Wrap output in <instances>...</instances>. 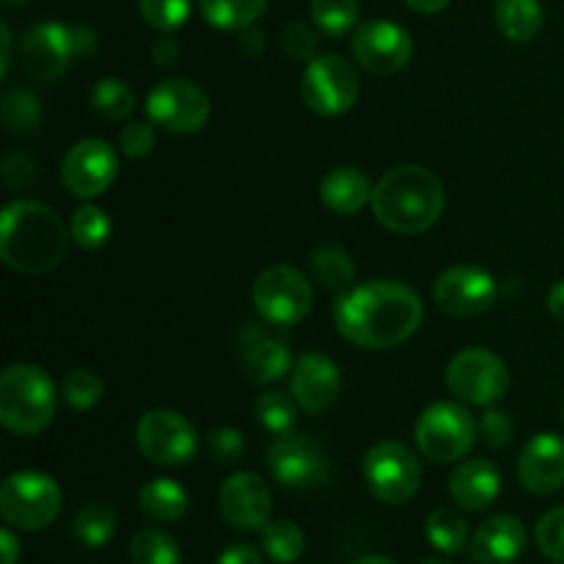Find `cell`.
I'll list each match as a JSON object with an SVG mask.
<instances>
[{"mask_svg":"<svg viewBox=\"0 0 564 564\" xmlns=\"http://www.w3.org/2000/svg\"><path fill=\"white\" fill-rule=\"evenodd\" d=\"M58 394L44 372L36 364H11L0 375V424L11 435L20 438H33L44 433L55 416Z\"/></svg>","mask_w":564,"mask_h":564,"instance_id":"4","label":"cell"},{"mask_svg":"<svg viewBox=\"0 0 564 564\" xmlns=\"http://www.w3.org/2000/svg\"><path fill=\"white\" fill-rule=\"evenodd\" d=\"M20 64L31 80L53 83L69 72V66L80 58L77 50L75 25H61V22H39L28 28L22 36Z\"/></svg>","mask_w":564,"mask_h":564,"instance_id":"15","label":"cell"},{"mask_svg":"<svg viewBox=\"0 0 564 564\" xmlns=\"http://www.w3.org/2000/svg\"><path fill=\"white\" fill-rule=\"evenodd\" d=\"M352 58L375 77H391L413 58V39L402 25L389 20H369L352 31Z\"/></svg>","mask_w":564,"mask_h":564,"instance_id":"16","label":"cell"},{"mask_svg":"<svg viewBox=\"0 0 564 564\" xmlns=\"http://www.w3.org/2000/svg\"><path fill=\"white\" fill-rule=\"evenodd\" d=\"M135 441L141 455L163 468L191 463L198 446L193 424L182 413L169 411V408H154V411L143 413L135 430Z\"/></svg>","mask_w":564,"mask_h":564,"instance_id":"13","label":"cell"},{"mask_svg":"<svg viewBox=\"0 0 564 564\" xmlns=\"http://www.w3.org/2000/svg\"><path fill=\"white\" fill-rule=\"evenodd\" d=\"M20 540L11 529H0V564H17L20 562Z\"/></svg>","mask_w":564,"mask_h":564,"instance_id":"49","label":"cell"},{"mask_svg":"<svg viewBox=\"0 0 564 564\" xmlns=\"http://www.w3.org/2000/svg\"><path fill=\"white\" fill-rule=\"evenodd\" d=\"M444 185L424 165H397L386 171L372 193V213L380 226L402 237L433 229L444 215Z\"/></svg>","mask_w":564,"mask_h":564,"instance_id":"3","label":"cell"},{"mask_svg":"<svg viewBox=\"0 0 564 564\" xmlns=\"http://www.w3.org/2000/svg\"><path fill=\"white\" fill-rule=\"evenodd\" d=\"M198 11L220 31H246L268 11V0H198Z\"/></svg>","mask_w":564,"mask_h":564,"instance_id":"27","label":"cell"},{"mask_svg":"<svg viewBox=\"0 0 564 564\" xmlns=\"http://www.w3.org/2000/svg\"><path fill=\"white\" fill-rule=\"evenodd\" d=\"M479 424L463 402H433L416 419L413 438L419 452L433 463H457L474 449Z\"/></svg>","mask_w":564,"mask_h":564,"instance_id":"6","label":"cell"},{"mask_svg":"<svg viewBox=\"0 0 564 564\" xmlns=\"http://www.w3.org/2000/svg\"><path fill=\"white\" fill-rule=\"evenodd\" d=\"M317 33L314 28H308L306 22H290V25L281 31V50L290 55L292 61H314L317 58Z\"/></svg>","mask_w":564,"mask_h":564,"instance_id":"44","label":"cell"},{"mask_svg":"<svg viewBox=\"0 0 564 564\" xmlns=\"http://www.w3.org/2000/svg\"><path fill=\"white\" fill-rule=\"evenodd\" d=\"M352 564H397V562L389 560V556H361V560H356Z\"/></svg>","mask_w":564,"mask_h":564,"instance_id":"53","label":"cell"},{"mask_svg":"<svg viewBox=\"0 0 564 564\" xmlns=\"http://www.w3.org/2000/svg\"><path fill=\"white\" fill-rule=\"evenodd\" d=\"M402 3L408 9L419 11V14H438V11H444L449 6V0H402Z\"/></svg>","mask_w":564,"mask_h":564,"instance_id":"51","label":"cell"},{"mask_svg":"<svg viewBox=\"0 0 564 564\" xmlns=\"http://www.w3.org/2000/svg\"><path fill=\"white\" fill-rule=\"evenodd\" d=\"M494 17L499 31L516 44H529L538 39L545 22L540 0H496Z\"/></svg>","mask_w":564,"mask_h":564,"instance_id":"26","label":"cell"},{"mask_svg":"<svg viewBox=\"0 0 564 564\" xmlns=\"http://www.w3.org/2000/svg\"><path fill=\"white\" fill-rule=\"evenodd\" d=\"M119 147L132 160L149 158L158 147V132H154L152 121H130V124L121 127Z\"/></svg>","mask_w":564,"mask_h":564,"instance_id":"45","label":"cell"},{"mask_svg":"<svg viewBox=\"0 0 564 564\" xmlns=\"http://www.w3.org/2000/svg\"><path fill=\"white\" fill-rule=\"evenodd\" d=\"M268 47V36H264L262 31H259L257 25L246 28V31H240V50L246 55H251V58H257L262 50Z\"/></svg>","mask_w":564,"mask_h":564,"instance_id":"48","label":"cell"},{"mask_svg":"<svg viewBox=\"0 0 564 564\" xmlns=\"http://www.w3.org/2000/svg\"><path fill=\"white\" fill-rule=\"evenodd\" d=\"M433 301L449 317L474 319L496 306L499 284L488 270L477 268V264H455L435 279Z\"/></svg>","mask_w":564,"mask_h":564,"instance_id":"14","label":"cell"},{"mask_svg":"<svg viewBox=\"0 0 564 564\" xmlns=\"http://www.w3.org/2000/svg\"><path fill=\"white\" fill-rule=\"evenodd\" d=\"M268 471L273 474L281 488L306 494V490H317L328 482L330 463L317 441L306 438V435L286 433L270 444Z\"/></svg>","mask_w":564,"mask_h":564,"instance_id":"11","label":"cell"},{"mask_svg":"<svg viewBox=\"0 0 564 564\" xmlns=\"http://www.w3.org/2000/svg\"><path fill=\"white\" fill-rule=\"evenodd\" d=\"M262 551L279 564H292L306 551V538L295 521H270L262 529Z\"/></svg>","mask_w":564,"mask_h":564,"instance_id":"35","label":"cell"},{"mask_svg":"<svg viewBox=\"0 0 564 564\" xmlns=\"http://www.w3.org/2000/svg\"><path fill=\"white\" fill-rule=\"evenodd\" d=\"M69 237L61 215L42 202L17 198L0 215V257L17 273L39 275L58 268Z\"/></svg>","mask_w":564,"mask_h":564,"instance_id":"2","label":"cell"},{"mask_svg":"<svg viewBox=\"0 0 564 564\" xmlns=\"http://www.w3.org/2000/svg\"><path fill=\"white\" fill-rule=\"evenodd\" d=\"M58 482L42 471H14L0 485V516L11 529L42 532L61 516Z\"/></svg>","mask_w":564,"mask_h":564,"instance_id":"5","label":"cell"},{"mask_svg":"<svg viewBox=\"0 0 564 564\" xmlns=\"http://www.w3.org/2000/svg\"><path fill=\"white\" fill-rule=\"evenodd\" d=\"M25 3H31V0H3L6 9H17V6H25Z\"/></svg>","mask_w":564,"mask_h":564,"instance_id":"54","label":"cell"},{"mask_svg":"<svg viewBox=\"0 0 564 564\" xmlns=\"http://www.w3.org/2000/svg\"><path fill=\"white\" fill-rule=\"evenodd\" d=\"M141 17L147 25L160 33H174L187 22L193 11V0H138Z\"/></svg>","mask_w":564,"mask_h":564,"instance_id":"39","label":"cell"},{"mask_svg":"<svg viewBox=\"0 0 564 564\" xmlns=\"http://www.w3.org/2000/svg\"><path fill=\"white\" fill-rule=\"evenodd\" d=\"M0 42H3V55H0V75H9V66H11V31L9 25H0Z\"/></svg>","mask_w":564,"mask_h":564,"instance_id":"52","label":"cell"},{"mask_svg":"<svg viewBox=\"0 0 564 564\" xmlns=\"http://www.w3.org/2000/svg\"><path fill=\"white\" fill-rule=\"evenodd\" d=\"M251 297L264 323L275 328H290L312 312L314 292L301 270L290 264H273L257 275Z\"/></svg>","mask_w":564,"mask_h":564,"instance_id":"10","label":"cell"},{"mask_svg":"<svg viewBox=\"0 0 564 564\" xmlns=\"http://www.w3.org/2000/svg\"><path fill=\"white\" fill-rule=\"evenodd\" d=\"M36 160L31 158L22 149H11L3 154V165H0V174H3V185L9 191H28L36 180Z\"/></svg>","mask_w":564,"mask_h":564,"instance_id":"43","label":"cell"},{"mask_svg":"<svg viewBox=\"0 0 564 564\" xmlns=\"http://www.w3.org/2000/svg\"><path fill=\"white\" fill-rule=\"evenodd\" d=\"M240 367L248 383L264 386L275 383L286 372H292L295 361H292V352L284 341L268 336L257 325H248L240 341Z\"/></svg>","mask_w":564,"mask_h":564,"instance_id":"21","label":"cell"},{"mask_svg":"<svg viewBox=\"0 0 564 564\" xmlns=\"http://www.w3.org/2000/svg\"><path fill=\"white\" fill-rule=\"evenodd\" d=\"M215 564H264L262 551L251 543H235L226 551H220V556Z\"/></svg>","mask_w":564,"mask_h":564,"instance_id":"47","label":"cell"},{"mask_svg":"<svg viewBox=\"0 0 564 564\" xmlns=\"http://www.w3.org/2000/svg\"><path fill=\"white\" fill-rule=\"evenodd\" d=\"M182 55V47L180 42H176L171 33H160L158 39H154L152 44V61L158 66H163V69H169V66H174L176 61H180Z\"/></svg>","mask_w":564,"mask_h":564,"instance_id":"46","label":"cell"},{"mask_svg":"<svg viewBox=\"0 0 564 564\" xmlns=\"http://www.w3.org/2000/svg\"><path fill=\"white\" fill-rule=\"evenodd\" d=\"M130 564H182V549L163 529H141L130 540Z\"/></svg>","mask_w":564,"mask_h":564,"instance_id":"34","label":"cell"},{"mask_svg":"<svg viewBox=\"0 0 564 564\" xmlns=\"http://www.w3.org/2000/svg\"><path fill=\"white\" fill-rule=\"evenodd\" d=\"M562 419H564V411H562Z\"/></svg>","mask_w":564,"mask_h":564,"instance_id":"56","label":"cell"},{"mask_svg":"<svg viewBox=\"0 0 564 564\" xmlns=\"http://www.w3.org/2000/svg\"><path fill=\"white\" fill-rule=\"evenodd\" d=\"M308 264H312L314 281H319V286H325V290L347 292L352 286V281H356V262L339 246L314 248Z\"/></svg>","mask_w":564,"mask_h":564,"instance_id":"29","label":"cell"},{"mask_svg":"<svg viewBox=\"0 0 564 564\" xmlns=\"http://www.w3.org/2000/svg\"><path fill=\"white\" fill-rule=\"evenodd\" d=\"M61 185L75 198H97L113 185L119 158L102 138H83L61 160Z\"/></svg>","mask_w":564,"mask_h":564,"instance_id":"17","label":"cell"},{"mask_svg":"<svg viewBox=\"0 0 564 564\" xmlns=\"http://www.w3.org/2000/svg\"><path fill=\"white\" fill-rule=\"evenodd\" d=\"M358 72L345 55L325 53L308 61L303 69L301 80V97L312 113L334 119V116H345L358 102Z\"/></svg>","mask_w":564,"mask_h":564,"instance_id":"8","label":"cell"},{"mask_svg":"<svg viewBox=\"0 0 564 564\" xmlns=\"http://www.w3.org/2000/svg\"><path fill=\"white\" fill-rule=\"evenodd\" d=\"M147 116L154 127L176 135L198 132L209 119V97L202 86L185 77L160 80L147 94Z\"/></svg>","mask_w":564,"mask_h":564,"instance_id":"12","label":"cell"},{"mask_svg":"<svg viewBox=\"0 0 564 564\" xmlns=\"http://www.w3.org/2000/svg\"><path fill=\"white\" fill-rule=\"evenodd\" d=\"M0 119L9 135H33L42 124V105L36 94L22 86L9 88L0 102Z\"/></svg>","mask_w":564,"mask_h":564,"instance_id":"32","label":"cell"},{"mask_svg":"<svg viewBox=\"0 0 564 564\" xmlns=\"http://www.w3.org/2000/svg\"><path fill=\"white\" fill-rule=\"evenodd\" d=\"M138 507H141V512L149 521L176 523L191 510V499H187V490L180 482L160 477L143 485L141 494H138Z\"/></svg>","mask_w":564,"mask_h":564,"instance_id":"25","label":"cell"},{"mask_svg":"<svg viewBox=\"0 0 564 564\" xmlns=\"http://www.w3.org/2000/svg\"><path fill=\"white\" fill-rule=\"evenodd\" d=\"M446 386L457 402L474 408H490L510 391V369L505 358L485 347L460 350L446 367Z\"/></svg>","mask_w":564,"mask_h":564,"instance_id":"7","label":"cell"},{"mask_svg":"<svg viewBox=\"0 0 564 564\" xmlns=\"http://www.w3.org/2000/svg\"><path fill=\"white\" fill-rule=\"evenodd\" d=\"M422 564H452L449 560H441V556H430V560H424Z\"/></svg>","mask_w":564,"mask_h":564,"instance_id":"55","label":"cell"},{"mask_svg":"<svg viewBox=\"0 0 564 564\" xmlns=\"http://www.w3.org/2000/svg\"><path fill=\"white\" fill-rule=\"evenodd\" d=\"M545 306H549L551 317L564 323V279L556 281V284L551 286L549 297H545Z\"/></svg>","mask_w":564,"mask_h":564,"instance_id":"50","label":"cell"},{"mask_svg":"<svg viewBox=\"0 0 564 564\" xmlns=\"http://www.w3.org/2000/svg\"><path fill=\"white\" fill-rule=\"evenodd\" d=\"M364 479L369 494L389 507L408 505L422 488L416 455L400 441H380L364 457Z\"/></svg>","mask_w":564,"mask_h":564,"instance_id":"9","label":"cell"},{"mask_svg":"<svg viewBox=\"0 0 564 564\" xmlns=\"http://www.w3.org/2000/svg\"><path fill=\"white\" fill-rule=\"evenodd\" d=\"M61 397H64V402L72 411H91L105 397V383L94 369L77 367L64 378Z\"/></svg>","mask_w":564,"mask_h":564,"instance_id":"38","label":"cell"},{"mask_svg":"<svg viewBox=\"0 0 564 564\" xmlns=\"http://www.w3.org/2000/svg\"><path fill=\"white\" fill-rule=\"evenodd\" d=\"M516 419H512V413L501 411V408H494L490 405L488 411L482 413V419H479V435L485 438V444L494 446V449H505V446L512 444V438H516Z\"/></svg>","mask_w":564,"mask_h":564,"instance_id":"41","label":"cell"},{"mask_svg":"<svg viewBox=\"0 0 564 564\" xmlns=\"http://www.w3.org/2000/svg\"><path fill=\"white\" fill-rule=\"evenodd\" d=\"M424 319V303L402 281L378 279L350 286L334 303V323L361 350H391L411 339Z\"/></svg>","mask_w":564,"mask_h":564,"instance_id":"1","label":"cell"},{"mask_svg":"<svg viewBox=\"0 0 564 564\" xmlns=\"http://www.w3.org/2000/svg\"><path fill=\"white\" fill-rule=\"evenodd\" d=\"M116 527H119V518H116L113 507L105 501H88L77 510L72 532L83 549H105L113 540Z\"/></svg>","mask_w":564,"mask_h":564,"instance_id":"28","label":"cell"},{"mask_svg":"<svg viewBox=\"0 0 564 564\" xmlns=\"http://www.w3.org/2000/svg\"><path fill=\"white\" fill-rule=\"evenodd\" d=\"M308 11H312L314 25L328 36H347L356 31L358 17H361L358 0H312Z\"/></svg>","mask_w":564,"mask_h":564,"instance_id":"36","label":"cell"},{"mask_svg":"<svg viewBox=\"0 0 564 564\" xmlns=\"http://www.w3.org/2000/svg\"><path fill=\"white\" fill-rule=\"evenodd\" d=\"M501 494V474L485 457L460 463L449 477V496L460 510L479 512L494 505Z\"/></svg>","mask_w":564,"mask_h":564,"instance_id":"23","label":"cell"},{"mask_svg":"<svg viewBox=\"0 0 564 564\" xmlns=\"http://www.w3.org/2000/svg\"><path fill=\"white\" fill-rule=\"evenodd\" d=\"M110 231H113V224H110L108 213L102 207H94V204L75 209V215L69 220L72 240L83 251H97V248H102L110 240Z\"/></svg>","mask_w":564,"mask_h":564,"instance_id":"37","label":"cell"},{"mask_svg":"<svg viewBox=\"0 0 564 564\" xmlns=\"http://www.w3.org/2000/svg\"><path fill=\"white\" fill-rule=\"evenodd\" d=\"M88 102L105 121H127L135 113V91L121 77H99L88 91Z\"/></svg>","mask_w":564,"mask_h":564,"instance_id":"31","label":"cell"},{"mask_svg":"<svg viewBox=\"0 0 564 564\" xmlns=\"http://www.w3.org/2000/svg\"><path fill=\"white\" fill-rule=\"evenodd\" d=\"M372 182L356 165H339L319 182V198H323L325 209L341 215V218L358 215L367 204H372Z\"/></svg>","mask_w":564,"mask_h":564,"instance_id":"24","label":"cell"},{"mask_svg":"<svg viewBox=\"0 0 564 564\" xmlns=\"http://www.w3.org/2000/svg\"><path fill=\"white\" fill-rule=\"evenodd\" d=\"M220 518L237 532H262L273 512V494L253 471H237L218 490Z\"/></svg>","mask_w":564,"mask_h":564,"instance_id":"18","label":"cell"},{"mask_svg":"<svg viewBox=\"0 0 564 564\" xmlns=\"http://www.w3.org/2000/svg\"><path fill=\"white\" fill-rule=\"evenodd\" d=\"M518 482L534 496H551L564 488V438L540 433L529 441L518 457Z\"/></svg>","mask_w":564,"mask_h":564,"instance_id":"20","label":"cell"},{"mask_svg":"<svg viewBox=\"0 0 564 564\" xmlns=\"http://www.w3.org/2000/svg\"><path fill=\"white\" fill-rule=\"evenodd\" d=\"M427 540L435 551L446 556L463 554L468 549V521L455 507H438L427 518Z\"/></svg>","mask_w":564,"mask_h":564,"instance_id":"30","label":"cell"},{"mask_svg":"<svg viewBox=\"0 0 564 564\" xmlns=\"http://www.w3.org/2000/svg\"><path fill=\"white\" fill-rule=\"evenodd\" d=\"M207 452L213 463L220 466H235L246 452V438L235 427H215L207 433Z\"/></svg>","mask_w":564,"mask_h":564,"instance_id":"42","label":"cell"},{"mask_svg":"<svg viewBox=\"0 0 564 564\" xmlns=\"http://www.w3.org/2000/svg\"><path fill=\"white\" fill-rule=\"evenodd\" d=\"M290 391L303 413L319 416L336 405L341 394V372L323 352H303L290 372Z\"/></svg>","mask_w":564,"mask_h":564,"instance_id":"19","label":"cell"},{"mask_svg":"<svg viewBox=\"0 0 564 564\" xmlns=\"http://www.w3.org/2000/svg\"><path fill=\"white\" fill-rule=\"evenodd\" d=\"M253 413H257L259 427H264L270 435H275V438H279V435H286L295 430L301 405H297V400L292 391L270 389V391H264V394H259Z\"/></svg>","mask_w":564,"mask_h":564,"instance_id":"33","label":"cell"},{"mask_svg":"<svg viewBox=\"0 0 564 564\" xmlns=\"http://www.w3.org/2000/svg\"><path fill=\"white\" fill-rule=\"evenodd\" d=\"M534 540L545 560L564 564V507L545 512L534 527Z\"/></svg>","mask_w":564,"mask_h":564,"instance_id":"40","label":"cell"},{"mask_svg":"<svg viewBox=\"0 0 564 564\" xmlns=\"http://www.w3.org/2000/svg\"><path fill=\"white\" fill-rule=\"evenodd\" d=\"M527 551V527L516 516H494L471 534L468 554L477 564H516Z\"/></svg>","mask_w":564,"mask_h":564,"instance_id":"22","label":"cell"}]
</instances>
